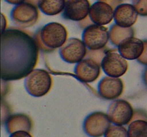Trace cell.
<instances>
[{"instance_id": "9c48e42d", "label": "cell", "mask_w": 147, "mask_h": 137, "mask_svg": "<svg viewBox=\"0 0 147 137\" xmlns=\"http://www.w3.org/2000/svg\"><path fill=\"white\" fill-rule=\"evenodd\" d=\"M101 68L103 72L109 76L119 78L125 74L128 69V62L116 50L106 53L102 60Z\"/></svg>"}, {"instance_id": "2e32d148", "label": "cell", "mask_w": 147, "mask_h": 137, "mask_svg": "<svg viewBox=\"0 0 147 137\" xmlns=\"http://www.w3.org/2000/svg\"><path fill=\"white\" fill-rule=\"evenodd\" d=\"M5 128L7 133L12 134L18 131L30 132L32 128L31 118L25 114H11L5 122Z\"/></svg>"}, {"instance_id": "ffe728a7", "label": "cell", "mask_w": 147, "mask_h": 137, "mask_svg": "<svg viewBox=\"0 0 147 137\" xmlns=\"http://www.w3.org/2000/svg\"><path fill=\"white\" fill-rule=\"evenodd\" d=\"M104 137H129L128 130L123 126H111L105 133Z\"/></svg>"}, {"instance_id": "e575fe53", "label": "cell", "mask_w": 147, "mask_h": 137, "mask_svg": "<svg viewBox=\"0 0 147 137\" xmlns=\"http://www.w3.org/2000/svg\"><path fill=\"white\" fill-rule=\"evenodd\" d=\"M66 1H67V0H66Z\"/></svg>"}, {"instance_id": "4dcf8cb0", "label": "cell", "mask_w": 147, "mask_h": 137, "mask_svg": "<svg viewBox=\"0 0 147 137\" xmlns=\"http://www.w3.org/2000/svg\"><path fill=\"white\" fill-rule=\"evenodd\" d=\"M7 29V19L3 13H1V31H4Z\"/></svg>"}, {"instance_id": "5bb4252c", "label": "cell", "mask_w": 147, "mask_h": 137, "mask_svg": "<svg viewBox=\"0 0 147 137\" xmlns=\"http://www.w3.org/2000/svg\"><path fill=\"white\" fill-rule=\"evenodd\" d=\"M144 50V44L142 40L129 37L122 41L118 47L119 53L124 59L128 60L137 59Z\"/></svg>"}, {"instance_id": "cb8c5ba5", "label": "cell", "mask_w": 147, "mask_h": 137, "mask_svg": "<svg viewBox=\"0 0 147 137\" xmlns=\"http://www.w3.org/2000/svg\"><path fill=\"white\" fill-rule=\"evenodd\" d=\"M10 114V107L6 101L1 98V118H2V124L6 122L7 118L9 117Z\"/></svg>"}, {"instance_id": "ba28073f", "label": "cell", "mask_w": 147, "mask_h": 137, "mask_svg": "<svg viewBox=\"0 0 147 137\" xmlns=\"http://www.w3.org/2000/svg\"><path fill=\"white\" fill-rule=\"evenodd\" d=\"M87 49L83 40L70 38L60 47L59 53L64 61L69 64H77L86 57Z\"/></svg>"}, {"instance_id": "f1b7e54d", "label": "cell", "mask_w": 147, "mask_h": 137, "mask_svg": "<svg viewBox=\"0 0 147 137\" xmlns=\"http://www.w3.org/2000/svg\"><path fill=\"white\" fill-rule=\"evenodd\" d=\"M91 24H93V21H92L91 19H90L89 15L86 18H85L84 19L79 21V26L83 29H86V27H89V26L91 25Z\"/></svg>"}, {"instance_id": "9a60e30c", "label": "cell", "mask_w": 147, "mask_h": 137, "mask_svg": "<svg viewBox=\"0 0 147 137\" xmlns=\"http://www.w3.org/2000/svg\"><path fill=\"white\" fill-rule=\"evenodd\" d=\"M138 13L133 4H121L114 9L115 23L122 27H131L136 23Z\"/></svg>"}, {"instance_id": "7a4b0ae2", "label": "cell", "mask_w": 147, "mask_h": 137, "mask_svg": "<svg viewBox=\"0 0 147 137\" xmlns=\"http://www.w3.org/2000/svg\"><path fill=\"white\" fill-rule=\"evenodd\" d=\"M24 84L26 91L30 95L42 97L50 91L53 80L46 70L34 68L25 77Z\"/></svg>"}, {"instance_id": "30bf717a", "label": "cell", "mask_w": 147, "mask_h": 137, "mask_svg": "<svg viewBox=\"0 0 147 137\" xmlns=\"http://www.w3.org/2000/svg\"><path fill=\"white\" fill-rule=\"evenodd\" d=\"M123 91V83L119 78L106 76L98 84V94L106 100H114L121 96Z\"/></svg>"}, {"instance_id": "d4e9b609", "label": "cell", "mask_w": 147, "mask_h": 137, "mask_svg": "<svg viewBox=\"0 0 147 137\" xmlns=\"http://www.w3.org/2000/svg\"><path fill=\"white\" fill-rule=\"evenodd\" d=\"M135 120H145L147 121V113L142 109H136L134 112V116L131 121Z\"/></svg>"}, {"instance_id": "e0dca14e", "label": "cell", "mask_w": 147, "mask_h": 137, "mask_svg": "<svg viewBox=\"0 0 147 137\" xmlns=\"http://www.w3.org/2000/svg\"><path fill=\"white\" fill-rule=\"evenodd\" d=\"M134 29L132 27H122L114 24L109 28V40L113 46L119 47L122 41L134 37Z\"/></svg>"}, {"instance_id": "603a6c76", "label": "cell", "mask_w": 147, "mask_h": 137, "mask_svg": "<svg viewBox=\"0 0 147 137\" xmlns=\"http://www.w3.org/2000/svg\"><path fill=\"white\" fill-rule=\"evenodd\" d=\"M34 39H35V41L36 43H37V47H38L39 49L41 51H42V52L44 53H50L53 52V51H54V49L49 48V47H47V46H45L43 44L42 41L41 37H40V29H38L36 31L35 34H34Z\"/></svg>"}, {"instance_id": "d6986e66", "label": "cell", "mask_w": 147, "mask_h": 137, "mask_svg": "<svg viewBox=\"0 0 147 137\" xmlns=\"http://www.w3.org/2000/svg\"><path fill=\"white\" fill-rule=\"evenodd\" d=\"M129 137H147V121L135 120L129 124Z\"/></svg>"}, {"instance_id": "d6a6232c", "label": "cell", "mask_w": 147, "mask_h": 137, "mask_svg": "<svg viewBox=\"0 0 147 137\" xmlns=\"http://www.w3.org/2000/svg\"><path fill=\"white\" fill-rule=\"evenodd\" d=\"M40 0H25V2L30 3L35 7H38V3Z\"/></svg>"}, {"instance_id": "7402d4cb", "label": "cell", "mask_w": 147, "mask_h": 137, "mask_svg": "<svg viewBox=\"0 0 147 137\" xmlns=\"http://www.w3.org/2000/svg\"><path fill=\"white\" fill-rule=\"evenodd\" d=\"M133 6L139 15L147 17V0H133Z\"/></svg>"}, {"instance_id": "ac0fdd59", "label": "cell", "mask_w": 147, "mask_h": 137, "mask_svg": "<svg viewBox=\"0 0 147 137\" xmlns=\"http://www.w3.org/2000/svg\"><path fill=\"white\" fill-rule=\"evenodd\" d=\"M66 0H40L38 8L43 14L54 16L63 11Z\"/></svg>"}, {"instance_id": "4316f807", "label": "cell", "mask_w": 147, "mask_h": 137, "mask_svg": "<svg viewBox=\"0 0 147 137\" xmlns=\"http://www.w3.org/2000/svg\"><path fill=\"white\" fill-rule=\"evenodd\" d=\"M98 1H103V2L107 3V4H109L113 9H115L118 6L121 4V3L123 2V0H98Z\"/></svg>"}, {"instance_id": "836d02e7", "label": "cell", "mask_w": 147, "mask_h": 137, "mask_svg": "<svg viewBox=\"0 0 147 137\" xmlns=\"http://www.w3.org/2000/svg\"><path fill=\"white\" fill-rule=\"evenodd\" d=\"M143 81L145 85L147 86V68L144 70L143 74Z\"/></svg>"}, {"instance_id": "277c9868", "label": "cell", "mask_w": 147, "mask_h": 137, "mask_svg": "<svg viewBox=\"0 0 147 137\" xmlns=\"http://www.w3.org/2000/svg\"><path fill=\"white\" fill-rule=\"evenodd\" d=\"M82 40L89 50L102 49L109 42V31L104 26L91 24L84 29Z\"/></svg>"}, {"instance_id": "52a82bcc", "label": "cell", "mask_w": 147, "mask_h": 137, "mask_svg": "<svg viewBox=\"0 0 147 137\" xmlns=\"http://www.w3.org/2000/svg\"><path fill=\"white\" fill-rule=\"evenodd\" d=\"M134 112L133 107L129 101L117 99L110 104L107 115L111 123L116 125L124 126L131 122Z\"/></svg>"}, {"instance_id": "5b68a950", "label": "cell", "mask_w": 147, "mask_h": 137, "mask_svg": "<svg viewBox=\"0 0 147 137\" xmlns=\"http://www.w3.org/2000/svg\"><path fill=\"white\" fill-rule=\"evenodd\" d=\"M10 17L12 22L21 28H27L34 25L39 17L37 7L27 2L16 5L11 9Z\"/></svg>"}, {"instance_id": "1f68e13d", "label": "cell", "mask_w": 147, "mask_h": 137, "mask_svg": "<svg viewBox=\"0 0 147 137\" xmlns=\"http://www.w3.org/2000/svg\"><path fill=\"white\" fill-rule=\"evenodd\" d=\"M7 1V3L10 4H14V5H18V4H22V3L24 2L25 0H4Z\"/></svg>"}, {"instance_id": "4fadbf2b", "label": "cell", "mask_w": 147, "mask_h": 137, "mask_svg": "<svg viewBox=\"0 0 147 137\" xmlns=\"http://www.w3.org/2000/svg\"><path fill=\"white\" fill-rule=\"evenodd\" d=\"M114 9L109 4L97 1L90 6L89 17L93 24L106 25L109 24L113 19Z\"/></svg>"}, {"instance_id": "484cf974", "label": "cell", "mask_w": 147, "mask_h": 137, "mask_svg": "<svg viewBox=\"0 0 147 137\" xmlns=\"http://www.w3.org/2000/svg\"><path fill=\"white\" fill-rule=\"evenodd\" d=\"M144 50L143 53L140 56V57H139L136 60L141 64L147 66V40L144 41Z\"/></svg>"}, {"instance_id": "f546056e", "label": "cell", "mask_w": 147, "mask_h": 137, "mask_svg": "<svg viewBox=\"0 0 147 137\" xmlns=\"http://www.w3.org/2000/svg\"><path fill=\"white\" fill-rule=\"evenodd\" d=\"M9 84L7 81L1 79V98H4V96L8 92Z\"/></svg>"}, {"instance_id": "8fae6325", "label": "cell", "mask_w": 147, "mask_h": 137, "mask_svg": "<svg viewBox=\"0 0 147 137\" xmlns=\"http://www.w3.org/2000/svg\"><path fill=\"white\" fill-rule=\"evenodd\" d=\"M100 64L91 59H83L75 66V75L83 82H93L100 76Z\"/></svg>"}, {"instance_id": "44dd1931", "label": "cell", "mask_w": 147, "mask_h": 137, "mask_svg": "<svg viewBox=\"0 0 147 137\" xmlns=\"http://www.w3.org/2000/svg\"><path fill=\"white\" fill-rule=\"evenodd\" d=\"M107 52L108 50L104 49V48L99 50H88L86 57L94 60L100 65L103 57H105Z\"/></svg>"}, {"instance_id": "3957f363", "label": "cell", "mask_w": 147, "mask_h": 137, "mask_svg": "<svg viewBox=\"0 0 147 137\" xmlns=\"http://www.w3.org/2000/svg\"><path fill=\"white\" fill-rule=\"evenodd\" d=\"M40 32L43 44L54 50L60 48L67 41V30L60 23H48L40 29Z\"/></svg>"}, {"instance_id": "8992f818", "label": "cell", "mask_w": 147, "mask_h": 137, "mask_svg": "<svg viewBox=\"0 0 147 137\" xmlns=\"http://www.w3.org/2000/svg\"><path fill=\"white\" fill-rule=\"evenodd\" d=\"M111 123L107 114L95 111L86 117L83 128L85 134L89 137H101L111 126Z\"/></svg>"}, {"instance_id": "6da1fadb", "label": "cell", "mask_w": 147, "mask_h": 137, "mask_svg": "<svg viewBox=\"0 0 147 137\" xmlns=\"http://www.w3.org/2000/svg\"><path fill=\"white\" fill-rule=\"evenodd\" d=\"M39 50L34 37L24 31L11 28L2 31L1 79L16 81L27 76L37 65Z\"/></svg>"}, {"instance_id": "83f0119b", "label": "cell", "mask_w": 147, "mask_h": 137, "mask_svg": "<svg viewBox=\"0 0 147 137\" xmlns=\"http://www.w3.org/2000/svg\"><path fill=\"white\" fill-rule=\"evenodd\" d=\"M9 137H32L31 134L25 131H18L10 134Z\"/></svg>"}, {"instance_id": "7c38bea8", "label": "cell", "mask_w": 147, "mask_h": 137, "mask_svg": "<svg viewBox=\"0 0 147 137\" xmlns=\"http://www.w3.org/2000/svg\"><path fill=\"white\" fill-rule=\"evenodd\" d=\"M90 5L88 0H67L63 12L65 19L80 21L89 15Z\"/></svg>"}]
</instances>
